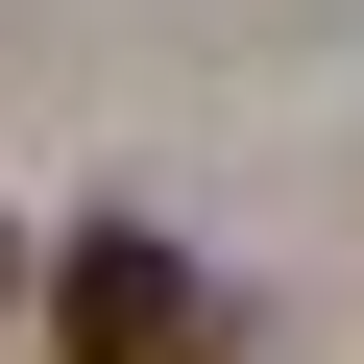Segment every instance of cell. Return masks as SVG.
<instances>
[{
	"label": "cell",
	"mask_w": 364,
	"mask_h": 364,
	"mask_svg": "<svg viewBox=\"0 0 364 364\" xmlns=\"http://www.w3.org/2000/svg\"><path fill=\"white\" fill-rule=\"evenodd\" d=\"M49 340H73V364H219V291L170 267L146 219H97V243L49 267Z\"/></svg>",
	"instance_id": "6da1fadb"
}]
</instances>
